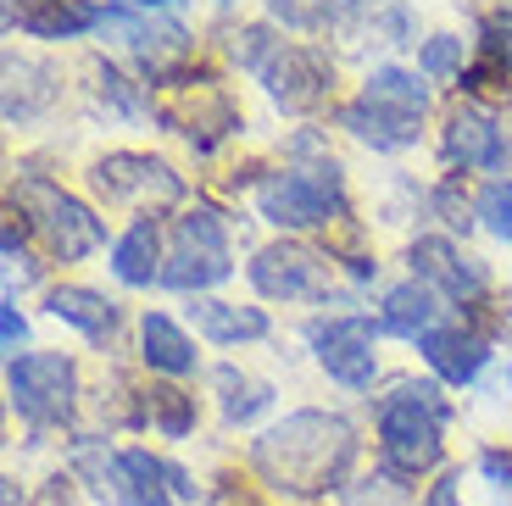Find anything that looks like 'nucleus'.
<instances>
[{
	"label": "nucleus",
	"instance_id": "1",
	"mask_svg": "<svg viewBox=\"0 0 512 506\" xmlns=\"http://www.w3.org/2000/svg\"><path fill=\"white\" fill-rule=\"evenodd\" d=\"M357 462V434L334 412H290L279 429L251 440V468L284 495H329Z\"/></svg>",
	"mask_w": 512,
	"mask_h": 506
},
{
	"label": "nucleus",
	"instance_id": "2",
	"mask_svg": "<svg viewBox=\"0 0 512 506\" xmlns=\"http://www.w3.org/2000/svg\"><path fill=\"white\" fill-rule=\"evenodd\" d=\"M451 418V401L440 395V384L429 379H401L396 395L379 401V462L390 479H418V473L440 468V423Z\"/></svg>",
	"mask_w": 512,
	"mask_h": 506
},
{
	"label": "nucleus",
	"instance_id": "3",
	"mask_svg": "<svg viewBox=\"0 0 512 506\" xmlns=\"http://www.w3.org/2000/svg\"><path fill=\"white\" fill-rule=\"evenodd\" d=\"M256 206L273 228H323L346 212V178H340V162L334 156H318V162L284 167V173H268L262 190H256Z\"/></svg>",
	"mask_w": 512,
	"mask_h": 506
},
{
	"label": "nucleus",
	"instance_id": "4",
	"mask_svg": "<svg viewBox=\"0 0 512 506\" xmlns=\"http://www.w3.org/2000/svg\"><path fill=\"white\" fill-rule=\"evenodd\" d=\"M6 390H12L17 418H28L34 429H51V423L73 418L78 401V367L62 351H28L6 362Z\"/></svg>",
	"mask_w": 512,
	"mask_h": 506
},
{
	"label": "nucleus",
	"instance_id": "5",
	"mask_svg": "<svg viewBox=\"0 0 512 506\" xmlns=\"http://www.w3.org/2000/svg\"><path fill=\"white\" fill-rule=\"evenodd\" d=\"M229 273H234L229 234H223L218 212H206V206L184 212L179 228H173V256L162 262V284L167 290H184V295H201L212 284H223Z\"/></svg>",
	"mask_w": 512,
	"mask_h": 506
},
{
	"label": "nucleus",
	"instance_id": "6",
	"mask_svg": "<svg viewBox=\"0 0 512 506\" xmlns=\"http://www.w3.org/2000/svg\"><path fill=\"white\" fill-rule=\"evenodd\" d=\"M17 206H23L28 223H34L45 240H51V251L62 256V262H84V256H90L95 245L106 240V223H101V217L78 201V195L45 184V178H23V184H17Z\"/></svg>",
	"mask_w": 512,
	"mask_h": 506
},
{
	"label": "nucleus",
	"instance_id": "7",
	"mask_svg": "<svg viewBox=\"0 0 512 506\" xmlns=\"http://www.w3.org/2000/svg\"><path fill=\"white\" fill-rule=\"evenodd\" d=\"M251 284L268 301H329L334 295V256L307 240H273L251 256Z\"/></svg>",
	"mask_w": 512,
	"mask_h": 506
},
{
	"label": "nucleus",
	"instance_id": "8",
	"mask_svg": "<svg viewBox=\"0 0 512 506\" xmlns=\"http://www.w3.org/2000/svg\"><path fill=\"white\" fill-rule=\"evenodd\" d=\"M167 84H184L179 73L167 78ZM156 117H162L173 134H184V140L195 145V151H218L223 140H229L234 128H240V106L223 95V84L212 73L195 78V89L184 84V101H173V95H162L156 101Z\"/></svg>",
	"mask_w": 512,
	"mask_h": 506
},
{
	"label": "nucleus",
	"instance_id": "9",
	"mask_svg": "<svg viewBox=\"0 0 512 506\" xmlns=\"http://www.w3.org/2000/svg\"><path fill=\"white\" fill-rule=\"evenodd\" d=\"M373 323L357 312L346 317H312L307 323V340L312 351H318L323 373H329L334 384H346V390H368L373 379H379V356H373Z\"/></svg>",
	"mask_w": 512,
	"mask_h": 506
},
{
	"label": "nucleus",
	"instance_id": "10",
	"mask_svg": "<svg viewBox=\"0 0 512 506\" xmlns=\"http://www.w3.org/2000/svg\"><path fill=\"white\" fill-rule=\"evenodd\" d=\"M90 184L101 201H140V206H173L184 201V178L162 156L140 151H112L90 167Z\"/></svg>",
	"mask_w": 512,
	"mask_h": 506
},
{
	"label": "nucleus",
	"instance_id": "11",
	"mask_svg": "<svg viewBox=\"0 0 512 506\" xmlns=\"http://www.w3.org/2000/svg\"><path fill=\"white\" fill-rule=\"evenodd\" d=\"M440 156L451 167H479V173H507L512 167V140L501 134V123L485 112V106L462 101L451 106L446 134H440Z\"/></svg>",
	"mask_w": 512,
	"mask_h": 506
},
{
	"label": "nucleus",
	"instance_id": "12",
	"mask_svg": "<svg viewBox=\"0 0 512 506\" xmlns=\"http://www.w3.org/2000/svg\"><path fill=\"white\" fill-rule=\"evenodd\" d=\"M262 84H268V95L284 106V112H312V106L329 101L334 62L318 51V45H290V39H284L279 56L262 67Z\"/></svg>",
	"mask_w": 512,
	"mask_h": 506
},
{
	"label": "nucleus",
	"instance_id": "13",
	"mask_svg": "<svg viewBox=\"0 0 512 506\" xmlns=\"http://www.w3.org/2000/svg\"><path fill=\"white\" fill-rule=\"evenodd\" d=\"M412 273H418L429 290H440L446 301H457V306H474L479 295L490 290L485 262L468 256V251H457L451 240H435V234H423V240L412 245Z\"/></svg>",
	"mask_w": 512,
	"mask_h": 506
},
{
	"label": "nucleus",
	"instance_id": "14",
	"mask_svg": "<svg viewBox=\"0 0 512 506\" xmlns=\"http://www.w3.org/2000/svg\"><path fill=\"white\" fill-rule=\"evenodd\" d=\"M6 23L28 39H78L106 23L101 0H6Z\"/></svg>",
	"mask_w": 512,
	"mask_h": 506
},
{
	"label": "nucleus",
	"instance_id": "15",
	"mask_svg": "<svg viewBox=\"0 0 512 506\" xmlns=\"http://www.w3.org/2000/svg\"><path fill=\"white\" fill-rule=\"evenodd\" d=\"M418 351H423V362L435 367L446 384H468V379H479V367L490 362V340L479 329H429L418 340Z\"/></svg>",
	"mask_w": 512,
	"mask_h": 506
},
{
	"label": "nucleus",
	"instance_id": "16",
	"mask_svg": "<svg viewBox=\"0 0 512 506\" xmlns=\"http://www.w3.org/2000/svg\"><path fill=\"white\" fill-rule=\"evenodd\" d=\"M446 295L429 290L423 279H407L396 290H384L379 301V329L384 334H401V340H423L429 329H440V312H446Z\"/></svg>",
	"mask_w": 512,
	"mask_h": 506
},
{
	"label": "nucleus",
	"instance_id": "17",
	"mask_svg": "<svg viewBox=\"0 0 512 506\" xmlns=\"http://www.w3.org/2000/svg\"><path fill=\"white\" fill-rule=\"evenodd\" d=\"M190 317L195 329L212 345H245V340H268V312L262 306H234V301H212V295H190Z\"/></svg>",
	"mask_w": 512,
	"mask_h": 506
},
{
	"label": "nucleus",
	"instance_id": "18",
	"mask_svg": "<svg viewBox=\"0 0 512 506\" xmlns=\"http://www.w3.org/2000/svg\"><path fill=\"white\" fill-rule=\"evenodd\" d=\"M418 123L423 117L373 106V101H362V95L340 106V128H351V134H357L362 145H373V151H407V145H418Z\"/></svg>",
	"mask_w": 512,
	"mask_h": 506
},
{
	"label": "nucleus",
	"instance_id": "19",
	"mask_svg": "<svg viewBox=\"0 0 512 506\" xmlns=\"http://www.w3.org/2000/svg\"><path fill=\"white\" fill-rule=\"evenodd\" d=\"M56 101V67L34 62V56H6V123H28Z\"/></svg>",
	"mask_w": 512,
	"mask_h": 506
},
{
	"label": "nucleus",
	"instance_id": "20",
	"mask_svg": "<svg viewBox=\"0 0 512 506\" xmlns=\"http://www.w3.org/2000/svg\"><path fill=\"white\" fill-rule=\"evenodd\" d=\"M112 501L123 506H173V484H167V462L151 451H117V490Z\"/></svg>",
	"mask_w": 512,
	"mask_h": 506
},
{
	"label": "nucleus",
	"instance_id": "21",
	"mask_svg": "<svg viewBox=\"0 0 512 506\" xmlns=\"http://www.w3.org/2000/svg\"><path fill=\"white\" fill-rule=\"evenodd\" d=\"M140 345H145L140 356H145V367H151V373H167V379L195 373V340L167 312H145L140 317Z\"/></svg>",
	"mask_w": 512,
	"mask_h": 506
},
{
	"label": "nucleus",
	"instance_id": "22",
	"mask_svg": "<svg viewBox=\"0 0 512 506\" xmlns=\"http://www.w3.org/2000/svg\"><path fill=\"white\" fill-rule=\"evenodd\" d=\"M112 273L128 284V290L162 284V228H156L151 217H140V223L112 245Z\"/></svg>",
	"mask_w": 512,
	"mask_h": 506
},
{
	"label": "nucleus",
	"instance_id": "23",
	"mask_svg": "<svg viewBox=\"0 0 512 506\" xmlns=\"http://www.w3.org/2000/svg\"><path fill=\"white\" fill-rule=\"evenodd\" d=\"M45 306H51V317L73 323V329L90 334V340H112V334H117V301H106L101 290H84V284H56V290L45 295Z\"/></svg>",
	"mask_w": 512,
	"mask_h": 506
},
{
	"label": "nucleus",
	"instance_id": "24",
	"mask_svg": "<svg viewBox=\"0 0 512 506\" xmlns=\"http://www.w3.org/2000/svg\"><path fill=\"white\" fill-rule=\"evenodd\" d=\"M379 0H268V12L290 28H346Z\"/></svg>",
	"mask_w": 512,
	"mask_h": 506
},
{
	"label": "nucleus",
	"instance_id": "25",
	"mask_svg": "<svg viewBox=\"0 0 512 506\" xmlns=\"http://www.w3.org/2000/svg\"><path fill=\"white\" fill-rule=\"evenodd\" d=\"M362 101L390 106V112H407V117H423L429 84H418V73H407V67H373L368 84H362Z\"/></svg>",
	"mask_w": 512,
	"mask_h": 506
},
{
	"label": "nucleus",
	"instance_id": "26",
	"mask_svg": "<svg viewBox=\"0 0 512 506\" xmlns=\"http://www.w3.org/2000/svg\"><path fill=\"white\" fill-rule=\"evenodd\" d=\"M212 384H218V401H223V418L229 423H256L273 406V384L245 379V373H234V367H218Z\"/></svg>",
	"mask_w": 512,
	"mask_h": 506
},
{
	"label": "nucleus",
	"instance_id": "27",
	"mask_svg": "<svg viewBox=\"0 0 512 506\" xmlns=\"http://www.w3.org/2000/svg\"><path fill=\"white\" fill-rule=\"evenodd\" d=\"M145 418L167 434V440H184L195 429V395L173 390V384H151L145 390Z\"/></svg>",
	"mask_w": 512,
	"mask_h": 506
},
{
	"label": "nucleus",
	"instance_id": "28",
	"mask_svg": "<svg viewBox=\"0 0 512 506\" xmlns=\"http://www.w3.org/2000/svg\"><path fill=\"white\" fill-rule=\"evenodd\" d=\"M279 45H284V39L273 34L268 23H240V28L229 34V56L245 67V73H256V78H262V67L279 56Z\"/></svg>",
	"mask_w": 512,
	"mask_h": 506
},
{
	"label": "nucleus",
	"instance_id": "29",
	"mask_svg": "<svg viewBox=\"0 0 512 506\" xmlns=\"http://www.w3.org/2000/svg\"><path fill=\"white\" fill-rule=\"evenodd\" d=\"M462 56H468V45L457 34H435L418 45V73L423 78H462Z\"/></svg>",
	"mask_w": 512,
	"mask_h": 506
},
{
	"label": "nucleus",
	"instance_id": "30",
	"mask_svg": "<svg viewBox=\"0 0 512 506\" xmlns=\"http://www.w3.org/2000/svg\"><path fill=\"white\" fill-rule=\"evenodd\" d=\"M90 73H95V95H101V106H112L117 117H140L145 112L140 95H134V84H128L112 62H90Z\"/></svg>",
	"mask_w": 512,
	"mask_h": 506
},
{
	"label": "nucleus",
	"instance_id": "31",
	"mask_svg": "<svg viewBox=\"0 0 512 506\" xmlns=\"http://www.w3.org/2000/svg\"><path fill=\"white\" fill-rule=\"evenodd\" d=\"M479 223L496 234V240L512 245V178H490L479 190Z\"/></svg>",
	"mask_w": 512,
	"mask_h": 506
},
{
	"label": "nucleus",
	"instance_id": "32",
	"mask_svg": "<svg viewBox=\"0 0 512 506\" xmlns=\"http://www.w3.org/2000/svg\"><path fill=\"white\" fill-rule=\"evenodd\" d=\"M435 212L446 217L451 228H462V234H468V228H474V217H479V201H462L457 184H440V190H435Z\"/></svg>",
	"mask_w": 512,
	"mask_h": 506
},
{
	"label": "nucleus",
	"instance_id": "33",
	"mask_svg": "<svg viewBox=\"0 0 512 506\" xmlns=\"http://www.w3.org/2000/svg\"><path fill=\"white\" fill-rule=\"evenodd\" d=\"M485 51L501 56V62L512 67V6H507V12H496V17L485 23Z\"/></svg>",
	"mask_w": 512,
	"mask_h": 506
},
{
	"label": "nucleus",
	"instance_id": "34",
	"mask_svg": "<svg viewBox=\"0 0 512 506\" xmlns=\"http://www.w3.org/2000/svg\"><path fill=\"white\" fill-rule=\"evenodd\" d=\"M28 340V317L17 312V301L0 306V345H6V356H17V345Z\"/></svg>",
	"mask_w": 512,
	"mask_h": 506
},
{
	"label": "nucleus",
	"instance_id": "35",
	"mask_svg": "<svg viewBox=\"0 0 512 506\" xmlns=\"http://www.w3.org/2000/svg\"><path fill=\"white\" fill-rule=\"evenodd\" d=\"M479 468H485L496 484H507V479H512V456H501V451H485V456H479Z\"/></svg>",
	"mask_w": 512,
	"mask_h": 506
},
{
	"label": "nucleus",
	"instance_id": "36",
	"mask_svg": "<svg viewBox=\"0 0 512 506\" xmlns=\"http://www.w3.org/2000/svg\"><path fill=\"white\" fill-rule=\"evenodd\" d=\"M457 484H462L457 473H446V479H440L435 490H429V506H462V501H457Z\"/></svg>",
	"mask_w": 512,
	"mask_h": 506
},
{
	"label": "nucleus",
	"instance_id": "37",
	"mask_svg": "<svg viewBox=\"0 0 512 506\" xmlns=\"http://www.w3.org/2000/svg\"><path fill=\"white\" fill-rule=\"evenodd\" d=\"M212 506H256V501H251V495H240V490L229 484V490H218V495H212Z\"/></svg>",
	"mask_w": 512,
	"mask_h": 506
},
{
	"label": "nucleus",
	"instance_id": "38",
	"mask_svg": "<svg viewBox=\"0 0 512 506\" xmlns=\"http://www.w3.org/2000/svg\"><path fill=\"white\" fill-rule=\"evenodd\" d=\"M134 6H145V12H167V6H184V0H134Z\"/></svg>",
	"mask_w": 512,
	"mask_h": 506
}]
</instances>
